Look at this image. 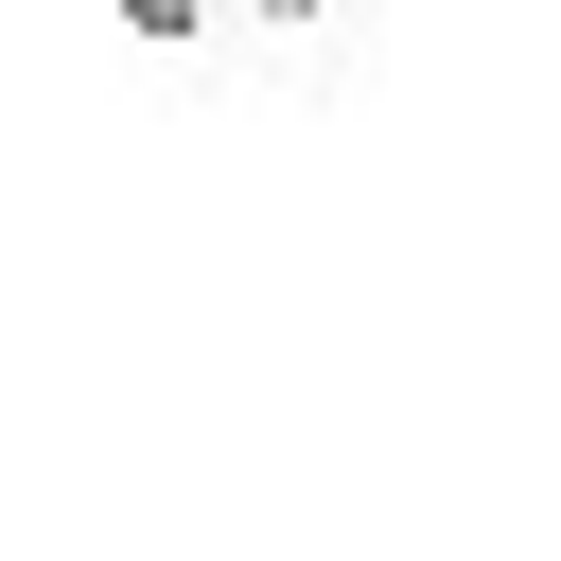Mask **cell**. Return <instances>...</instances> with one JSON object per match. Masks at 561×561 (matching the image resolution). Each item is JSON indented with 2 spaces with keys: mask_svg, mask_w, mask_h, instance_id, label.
Returning <instances> with one entry per match:
<instances>
[{
  "mask_svg": "<svg viewBox=\"0 0 561 561\" xmlns=\"http://www.w3.org/2000/svg\"><path fill=\"white\" fill-rule=\"evenodd\" d=\"M123 18H140V35H175V18H210V0H123Z\"/></svg>",
  "mask_w": 561,
  "mask_h": 561,
  "instance_id": "1",
  "label": "cell"
},
{
  "mask_svg": "<svg viewBox=\"0 0 561 561\" xmlns=\"http://www.w3.org/2000/svg\"><path fill=\"white\" fill-rule=\"evenodd\" d=\"M245 18H316V0H245Z\"/></svg>",
  "mask_w": 561,
  "mask_h": 561,
  "instance_id": "2",
  "label": "cell"
}]
</instances>
